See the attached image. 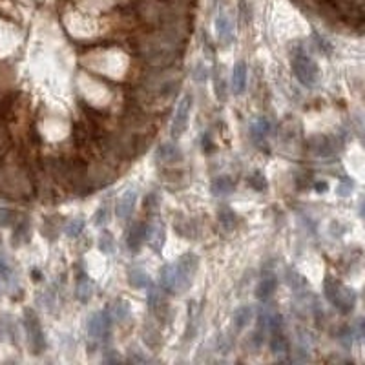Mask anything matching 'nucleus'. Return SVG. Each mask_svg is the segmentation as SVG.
<instances>
[{
    "label": "nucleus",
    "mask_w": 365,
    "mask_h": 365,
    "mask_svg": "<svg viewBox=\"0 0 365 365\" xmlns=\"http://www.w3.org/2000/svg\"><path fill=\"white\" fill-rule=\"evenodd\" d=\"M185 40V31L175 22H166L163 29L146 35L139 42L141 57L152 66L166 68L177 60Z\"/></svg>",
    "instance_id": "f257e3e1"
},
{
    "label": "nucleus",
    "mask_w": 365,
    "mask_h": 365,
    "mask_svg": "<svg viewBox=\"0 0 365 365\" xmlns=\"http://www.w3.org/2000/svg\"><path fill=\"white\" fill-rule=\"evenodd\" d=\"M325 296L341 314H349L356 305L354 290L347 288L345 285H341L340 281L332 278L325 279Z\"/></svg>",
    "instance_id": "f03ea898"
},
{
    "label": "nucleus",
    "mask_w": 365,
    "mask_h": 365,
    "mask_svg": "<svg viewBox=\"0 0 365 365\" xmlns=\"http://www.w3.org/2000/svg\"><path fill=\"white\" fill-rule=\"evenodd\" d=\"M292 72L299 81V84L307 88L314 86L318 82V77H320V70H318L316 63L309 55H303V53H298L292 58Z\"/></svg>",
    "instance_id": "7ed1b4c3"
},
{
    "label": "nucleus",
    "mask_w": 365,
    "mask_h": 365,
    "mask_svg": "<svg viewBox=\"0 0 365 365\" xmlns=\"http://www.w3.org/2000/svg\"><path fill=\"white\" fill-rule=\"evenodd\" d=\"M159 281H161V287H163L164 292L170 294L181 292L190 285V278L179 270L177 265H164L161 269V279Z\"/></svg>",
    "instance_id": "20e7f679"
},
{
    "label": "nucleus",
    "mask_w": 365,
    "mask_h": 365,
    "mask_svg": "<svg viewBox=\"0 0 365 365\" xmlns=\"http://www.w3.org/2000/svg\"><path fill=\"white\" fill-rule=\"evenodd\" d=\"M190 110H192V95L187 93V95L179 101L177 108H175V115H173V120H172V137L177 139V137H181V135L185 134L188 119H190Z\"/></svg>",
    "instance_id": "39448f33"
},
{
    "label": "nucleus",
    "mask_w": 365,
    "mask_h": 365,
    "mask_svg": "<svg viewBox=\"0 0 365 365\" xmlns=\"http://www.w3.org/2000/svg\"><path fill=\"white\" fill-rule=\"evenodd\" d=\"M111 316L108 311H101V313H93L88 318V334L91 338H108L111 327Z\"/></svg>",
    "instance_id": "423d86ee"
},
{
    "label": "nucleus",
    "mask_w": 365,
    "mask_h": 365,
    "mask_svg": "<svg viewBox=\"0 0 365 365\" xmlns=\"http://www.w3.org/2000/svg\"><path fill=\"white\" fill-rule=\"evenodd\" d=\"M26 318V331H28V336H29V343L33 347L35 352H40L46 345V340H44V332L40 329V323H39V318L35 316L33 311H26L24 314Z\"/></svg>",
    "instance_id": "0eeeda50"
},
{
    "label": "nucleus",
    "mask_w": 365,
    "mask_h": 365,
    "mask_svg": "<svg viewBox=\"0 0 365 365\" xmlns=\"http://www.w3.org/2000/svg\"><path fill=\"white\" fill-rule=\"evenodd\" d=\"M155 161L163 164H173L182 161V152L177 144L173 143H164L155 150Z\"/></svg>",
    "instance_id": "6e6552de"
},
{
    "label": "nucleus",
    "mask_w": 365,
    "mask_h": 365,
    "mask_svg": "<svg viewBox=\"0 0 365 365\" xmlns=\"http://www.w3.org/2000/svg\"><path fill=\"white\" fill-rule=\"evenodd\" d=\"M135 203H137V192L132 190V188H128V190L119 197V201H117V207H115L117 217H119V219H128V217L134 214Z\"/></svg>",
    "instance_id": "1a4fd4ad"
},
{
    "label": "nucleus",
    "mask_w": 365,
    "mask_h": 365,
    "mask_svg": "<svg viewBox=\"0 0 365 365\" xmlns=\"http://www.w3.org/2000/svg\"><path fill=\"white\" fill-rule=\"evenodd\" d=\"M216 33H217V40L225 46L234 40V28H232V22L226 15H217L216 19Z\"/></svg>",
    "instance_id": "9d476101"
},
{
    "label": "nucleus",
    "mask_w": 365,
    "mask_h": 365,
    "mask_svg": "<svg viewBox=\"0 0 365 365\" xmlns=\"http://www.w3.org/2000/svg\"><path fill=\"white\" fill-rule=\"evenodd\" d=\"M247 75H249V70H247L245 63H237L234 68H232V91L234 95H241L247 88Z\"/></svg>",
    "instance_id": "9b49d317"
},
{
    "label": "nucleus",
    "mask_w": 365,
    "mask_h": 365,
    "mask_svg": "<svg viewBox=\"0 0 365 365\" xmlns=\"http://www.w3.org/2000/svg\"><path fill=\"white\" fill-rule=\"evenodd\" d=\"M146 234H148V225H144V223H135V225L132 226L130 234H128V239H126L128 249L137 252L139 247L146 241Z\"/></svg>",
    "instance_id": "f8f14e48"
},
{
    "label": "nucleus",
    "mask_w": 365,
    "mask_h": 365,
    "mask_svg": "<svg viewBox=\"0 0 365 365\" xmlns=\"http://www.w3.org/2000/svg\"><path fill=\"white\" fill-rule=\"evenodd\" d=\"M270 130H272V126H270V120L267 117H260V119H256L250 126V135H252V139L256 141L258 144H263L267 141V137L270 135Z\"/></svg>",
    "instance_id": "ddd939ff"
},
{
    "label": "nucleus",
    "mask_w": 365,
    "mask_h": 365,
    "mask_svg": "<svg viewBox=\"0 0 365 365\" xmlns=\"http://www.w3.org/2000/svg\"><path fill=\"white\" fill-rule=\"evenodd\" d=\"M210 190L216 197L230 196V194L234 192V181H232L228 175H219V177H216L212 181Z\"/></svg>",
    "instance_id": "4468645a"
},
{
    "label": "nucleus",
    "mask_w": 365,
    "mask_h": 365,
    "mask_svg": "<svg viewBox=\"0 0 365 365\" xmlns=\"http://www.w3.org/2000/svg\"><path fill=\"white\" fill-rule=\"evenodd\" d=\"M311 148H313L314 155H318V157H331V155H334V152H336L331 137H316V139L313 141V146H311Z\"/></svg>",
    "instance_id": "2eb2a0df"
},
{
    "label": "nucleus",
    "mask_w": 365,
    "mask_h": 365,
    "mask_svg": "<svg viewBox=\"0 0 365 365\" xmlns=\"http://www.w3.org/2000/svg\"><path fill=\"white\" fill-rule=\"evenodd\" d=\"M276 287H278V279L274 278V276L263 278L260 281V285H258V288H256V296H258V299H261V301H267L274 294Z\"/></svg>",
    "instance_id": "dca6fc26"
},
{
    "label": "nucleus",
    "mask_w": 365,
    "mask_h": 365,
    "mask_svg": "<svg viewBox=\"0 0 365 365\" xmlns=\"http://www.w3.org/2000/svg\"><path fill=\"white\" fill-rule=\"evenodd\" d=\"M146 239H148V243L152 245V249H154L155 252H159V250H161V247H163V241H164V228H163V225H154L152 228L148 226Z\"/></svg>",
    "instance_id": "f3484780"
},
{
    "label": "nucleus",
    "mask_w": 365,
    "mask_h": 365,
    "mask_svg": "<svg viewBox=\"0 0 365 365\" xmlns=\"http://www.w3.org/2000/svg\"><path fill=\"white\" fill-rule=\"evenodd\" d=\"M108 313H110L111 320L123 322V320H126V318L130 316V305H128V301H125V299H117Z\"/></svg>",
    "instance_id": "a211bd4d"
},
{
    "label": "nucleus",
    "mask_w": 365,
    "mask_h": 365,
    "mask_svg": "<svg viewBox=\"0 0 365 365\" xmlns=\"http://www.w3.org/2000/svg\"><path fill=\"white\" fill-rule=\"evenodd\" d=\"M91 294H93V283H91L88 278L82 276L77 283V298L81 299L82 303H88L91 299Z\"/></svg>",
    "instance_id": "6ab92c4d"
},
{
    "label": "nucleus",
    "mask_w": 365,
    "mask_h": 365,
    "mask_svg": "<svg viewBox=\"0 0 365 365\" xmlns=\"http://www.w3.org/2000/svg\"><path fill=\"white\" fill-rule=\"evenodd\" d=\"M252 307H249V305H243V307H239L237 311L234 313V325L237 327V329H243V327L247 325V323L252 320Z\"/></svg>",
    "instance_id": "aec40b11"
},
{
    "label": "nucleus",
    "mask_w": 365,
    "mask_h": 365,
    "mask_svg": "<svg viewBox=\"0 0 365 365\" xmlns=\"http://www.w3.org/2000/svg\"><path fill=\"white\" fill-rule=\"evenodd\" d=\"M130 283L134 285L135 288H146L150 287V276L146 272H143V270L139 269H134L130 270Z\"/></svg>",
    "instance_id": "412c9836"
},
{
    "label": "nucleus",
    "mask_w": 365,
    "mask_h": 365,
    "mask_svg": "<svg viewBox=\"0 0 365 365\" xmlns=\"http://www.w3.org/2000/svg\"><path fill=\"white\" fill-rule=\"evenodd\" d=\"M247 182H249V187L252 188V190H256V192H265V190L269 188V181H267V177H265L261 172H258V170L250 175Z\"/></svg>",
    "instance_id": "4be33fe9"
},
{
    "label": "nucleus",
    "mask_w": 365,
    "mask_h": 365,
    "mask_svg": "<svg viewBox=\"0 0 365 365\" xmlns=\"http://www.w3.org/2000/svg\"><path fill=\"white\" fill-rule=\"evenodd\" d=\"M270 351L272 352H287L288 351V343L287 340H285V336L281 334V331L279 332H274L272 340H270Z\"/></svg>",
    "instance_id": "5701e85b"
},
{
    "label": "nucleus",
    "mask_w": 365,
    "mask_h": 365,
    "mask_svg": "<svg viewBox=\"0 0 365 365\" xmlns=\"http://www.w3.org/2000/svg\"><path fill=\"white\" fill-rule=\"evenodd\" d=\"M113 247H115L113 235L108 230H104L101 234V239H99V249H101V252H104V254H111V252H113Z\"/></svg>",
    "instance_id": "b1692460"
},
{
    "label": "nucleus",
    "mask_w": 365,
    "mask_h": 365,
    "mask_svg": "<svg viewBox=\"0 0 365 365\" xmlns=\"http://www.w3.org/2000/svg\"><path fill=\"white\" fill-rule=\"evenodd\" d=\"M287 281H288V285L294 288V290H299V288L307 287V281H305L301 274H298L296 270H288V272H287Z\"/></svg>",
    "instance_id": "393cba45"
},
{
    "label": "nucleus",
    "mask_w": 365,
    "mask_h": 365,
    "mask_svg": "<svg viewBox=\"0 0 365 365\" xmlns=\"http://www.w3.org/2000/svg\"><path fill=\"white\" fill-rule=\"evenodd\" d=\"M235 219H237V217H235V214L232 210H228V208H225V210L219 212V223L225 226L226 230H232V228H234L235 223H237Z\"/></svg>",
    "instance_id": "a878e982"
},
{
    "label": "nucleus",
    "mask_w": 365,
    "mask_h": 365,
    "mask_svg": "<svg viewBox=\"0 0 365 365\" xmlns=\"http://www.w3.org/2000/svg\"><path fill=\"white\" fill-rule=\"evenodd\" d=\"M82 228H84V221H82L81 217H75V219H72V221L68 223L66 234L70 235V237H77V235H81Z\"/></svg>",
    "instance_id": "bb28decb"
},
{
    "label": "nucleus",
    "mask_w": 365,
    "mask_h": 365,
    "mask_svg": "<svg viewBox=\"0 0 365 365\" xmlns=\"http://www.w3.org/2000/svg\"><path fill=\"white\" fill-rule=\"evenodd\" d=\"M28 232H29V226L26 221H20L15 225V235H13V241H17L19 243L20 239L24 241L26 237H28Z\"/></svg>",
    "instance_id": "cd10ccee"
},
{
    "label": "nucleus",
    "mask_w": 365,
    "mask_h": 365,
    "mask_svg": "<svg viewBox=\"0 0 365 365\" xmlns=\"http://www.w3.org/2000/svg\"><path fill=\"white\" fill-rule=\"evenodd\" d=\"M15 223V212L0 207V226H11Z\"/></svg>",
    "instance_id": "c85d7f7f"
},
{
    "label": "nucleus",
    "mask_w": 365,
    "mask_h": 365,
    "mask_svg": "<svg viewBox=\"0 0 365 365\" xmlns=\"http://www.w3.org/2000/svg\"><path fill=\"white\" fill-rule=\"evenodd\" d=\"M0 278L4 279V281H10L11 279V267L2 256H0Z\"/></svg>",
    "instance_id": "c756f323"
},
{
    "label": "nucleus",
    "mask_w": 365,
    "mask_h": 365,
    "mask_svg": "<svg viewBox=\"0 0 365 365\" xmlns=\"http://www.w3.org/2000/svg\"><path fill=\"white\" fill-rule=\"evenodd\" d=\"M106 221H108V208L102 207V208H99V212H97V216H95V225H97V226H101V225H104Z\"/></svg>",
    "instance_id": "7c9ffc66"
},
{
    "label": "nucleus",
    "mask_w": 365,
    "mask_h": 365,
    "mask_svg": "<svg viewBox=\"0 0 365 365\" xmlns=\"http://www.w3.org/2000/svg\"><path fill=\"white\" fill-rule=\"evenodd\" d=\"M203 152H205V154H210V152H214V143H212L210 135H208V134L203 135Z\"/></svg>",
    "instance_id": "2f4dec72"
},
{
    "label": "nucleus",
    "mask_w": 365,
    "mask_h": 365,
    "mask_svg": "<svg viewBox=\"0 0 365 365\" xmlns=\"http://www.w3.org/2000/svg\"><path fill=\"white\" fill-rule=\"evenodd\" d=\"M196 75H194V79H196V81H199V82H203V81H207V73H208V70L205 66H203V64H199V66H197V70H196Z\"/></svg>",
    "instance_id": "473e14b6"
},
{
    "label": "nucleus",
    "mask_w": 365,
    "mask_h": 365,
    "mask_svg": "<svg viewBox=\"0 0 365 365\" xmlns=\"http://www.w3.org/2000/svg\"><path fill=\"white\" fill-rule=\"evenodd\" d=\"M316 188H318V192H325V190H327V182H318Z\"/></svg>",
    "instance_id": "72a5a7b5"
}]
</instances>
